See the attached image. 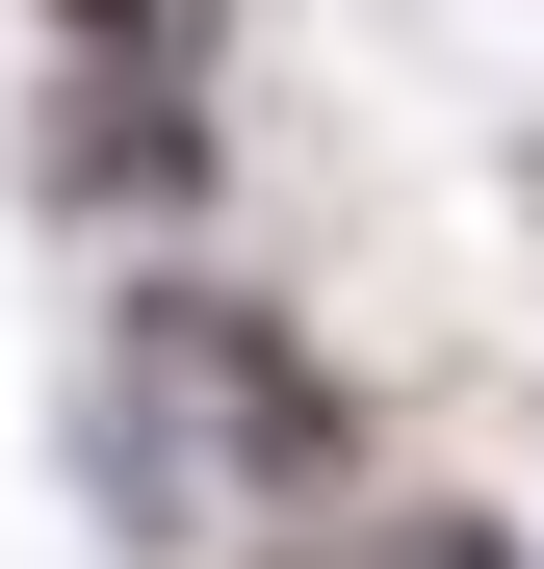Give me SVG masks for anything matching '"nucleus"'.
I'll use <instances>...</instances> for the list:
<instances>
[{
  "instance_id": "obj_1",
  "label": "nucleus",
  "mask_w": 544,
  "mask_h": 569,
  "mask_svg": "<svg viewBox=\"0 0 544 569\" xmlns=\"http://www.w3.org/2000/svg\"><path fill=\"white\" fill-rule=\"evenodd\" d=\"M105 362L181 415V466H208L234 518H337V492H363V389L259 311V284H130V337H105Z\"/></svg>"
},
{
  "instance_id": "obj_2",
  "label": "nucleus",
  "mask_w": 544,
  "mask_h": 569,
  "mask_svg": "<svg viewBox=\"0 0 544 569\" xmlns=\"http://www.w3.org/2000/svg\"><path fill=\"white\" fill-rule=\"evenodd\" d=\"M52 156L105 208H208V78H52Z\"/></svg>"
},
{
  "instance_id": "obj_3",
  "label": "nucleus",
  "mask_w": 544,
  "mask_h": 569,
  "mask_svg": "<svg viewBox=\"0 0 544 569\" xmlns=\"http://www.w3.org/2000/svg\"><path fill=\"white\" fill-rule=\"evenodd\" d=\"M78 492H105V543H181V518H208V466L156 440V389H130V362L78 389Z\"/></svg>"
},
{
  "instance_id": "obj_4",
  "label": "nucleus",
  "mask_w": 544,
  "mask_h": 569,
  "mask_svg": "<svg viewBox=\"0 0 544 569\" xmlns=\"http://www.w3.org/2000/svg\"><path fill=\"white\" fill-rule=\"evenodd\" d=\"M234 0H52V78H208Z\"/></svg>"
},
{
  "instance_id": "obj_5",
  "label": "nucleus",
  "mask_w": 544,
  "mask_h": 569,
  "mask_svg": "<svg viewBox=\"0 0 544 569\" xmlns=\"http://www.w3.org/2000/svg\"><path fill=\"white\" fill-rule=\"evenodd\" d=\"M363 569H544V543H518V518H441V492H415V518H363Z\"/></svg>"
}]
</instances>
